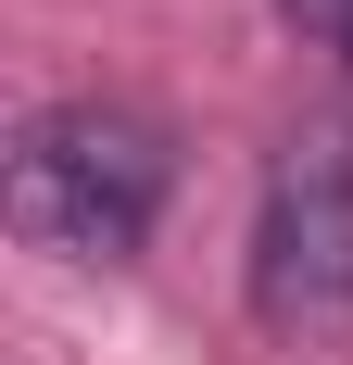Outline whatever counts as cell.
Masks as SVG:
<instances>
[{
	"instance_id": "6da1fadb",
	"label": "cell",
	"mask_w": 353,
	"mask_h": 365,
	"mask_svg": "<svg viewBox=\"0 0 353 365\" xmlns=\"http://www.w3.org/2000/svg\"><path fill=\"white\" fill-rule=\"evenodd\" d=\"M164 215V139L126 101H51L13 151V227L64 264H126Z\"/></svg>"
},
{
	"instance_id": "7a4b0ae2",
	"label": "cell",
	"mask_w": 353,
	"mask_h": 365,
	"mask_svg": "<svg viewBox=\"0 0 353 365\" xmlns=\"http://www.w3.org/2000/svg\"><path fill=\"white\" fill-rule=\"evenodd\" d=\"M252 315L278 340H353V139H303L265 164Z\"/></svg>"
},
{
	"instance_id": "3957f363",
	"label": "cell",
	"mask_w": 353,
	"mask_h": 365,
	"mask_svg": "<svg viewBox=\"0 0 353 365\" xmlns=\"http://www.w3.org/2000/svg\"><path fill=\"white\" fill-rule=\"evenodd\" d=\"M290 26H316V38H353V0H278Z\"/></svg>"
}]
</instances>
